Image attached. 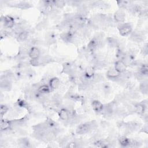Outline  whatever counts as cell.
I'll use <instances>...</instances> for the list:
<instances>
[{
    "mask_svg": "<svg viewBox=\"0 0 148 148\" xmlns=\"http://www.w3.org/2000/svg\"><path fill=\"white\" fill-rule=\"evenodd\" d=\"M98 127L95 121H91L79 124L76 130V132L79 135H84L95 130Z\"/></svg>",
    "mask_w": 148,
    "mask_h": 148,
    "instance_id": "obj_1",
    "label": "cell"
},
{
    "mask_svg": "<svg viewBox=\"0 0 148 148\" xmlns=\"http://www.w3.org/2000/svg\"><path fill=\"white\" fill-rule=\"evenodd\" d=\"M117 28L119 34L122 36H127L132 32V25L130 23H123L119 24Z\"/></svg>",
    "mask_w": 148,
    "mask_h": 148,
    "instance_id": "obj_2",
    "label": "cell"
},
{
    "mask_svg": "<svg viewBox=\"0 0 148 148\" xmlns=\"http://www.w3.org/2000/svg\"><path fill=\"white\" fill-rule=\"evenodd\" d=\"M1 23L5 28L13 29L15 25V19L10 16H6L1 18Z\"/></svg>",
    "mask_w": 148,
    "mask_h": 148,
    "instance_id": "obj_3",
    "label": "cell"
},
{
    "mask_svg": "<svg viewBox=\"0 0 148 148\" xmlns=\"http://www.w3.org/2000/svg\"><path fill=\"white\" fill-rule=\"evenodd\" d=\"M144 38L145 33L142 31H132V32L130 35V39L135 42H141L144 40Z\"/></svg>",
    "mask_w": 148,
    "mask_h": 148,
    "instance_id": "obj_4",
    "label": "cell"
},
{
    "mask_svg": "<svg viewBox=\"0 0 148 148\" xmlns=\"http://www.w3.org/2000/svg\"><path fill=\"white\" fill-rule=\"evenodd\" d=\"M113 20L115 23L118 24L123 23L125 20V14L123 10L119 9L113 14Z\"/></svg>",
    "mask_w": 148,
    "mask_h": 148,
    "instance_id": "obj_5",
    "label": "cell"
},
{
    "mask_svg": "<svg viewBox=\"0 0 148 148\" xmlns=\"http://www.w3.org/2000/svg\"><path fill=\"white\" fill-rule=\"evenodd\" d=\"M58 113L59 118L61 120L66 123H68V121L69 120V119H70V114L68 109H66V108H61L59 110Z\"/></svg>",
    "mask_w": 148,
    "mask_h": 148,
    "instance_id": "obj_6",
    "label": "cell"
},
{
    "mask_svg": "<svg viewBox=\"0 0 148 148\" xmlns=\"http://www.w3.org/2000/svg\"><path fill=\"white\" fill-rule=\"evenodd\" d=\"M120 74L114 68H110L106 72V77L113 82H116V80L120 76Z\"/></svg>",
    "mask_w": 148,
    "mask_h": 148,
    "instance_id": "obj_7",
    "label": "cell"
},
{
    "mask_svg": "<svg viewBox=\"0 0 148 148\" xmlns=\"http://www.w3.org/2000/svg\"><path fill=\"white\" fill-rule=\"evenodd\" d=\"M91 106L92 110L95 113H101L103 108V104H102L97 99H94L91 102Z\"/></svg>",
    "mask_w": 148,
    "mask_h": 148,
    "instance_id": "obj_8",
    "label": "cell"
},
{
    "mask_svg": "<svg viewBox=\"0 0 148 148\" xmlns=\"http://www.w3.org/2000/svg\"><path fill=\"white\" fill-rule=\"evenodd\" d=\"M1 90L5 91H10L12 88V80L8 79H1Z\"/></svg>",
    "mask_w": 148,
    "mask_h": 148,
    "instance_id": "obj_9",
    "label": "cell"
},
{
    "mask_svg": "<svg viewBox=\"0 0 148 148\" xmlns=\"http://www.w3.org/2000/svg\"><path fill=\"white\" fill-rule=\"evenodd\" d=\"M41 56V51L38 47L35 46L31 48L29 51L28 56L31 59H38Z\"/></svg>",
    "mask_w": 148,
    "mask_h": 148,
    "instance_id": "obj_10",
    "label": "cell"
},
{
    "mask_svg": "<svg viewBox=\"0 0 148 148\" xmlns=\"http://www.w3.org/2000/svg\"><path fill=\"white\" fill-rule=\"evenodd\" d=\"M127 66L125 64V63L120 60H117L114 65V68L119 72L120 73H122L127 71Z\"/></svg>",
    "mask_w": 148,
    "mask_h": 148,
    "instance_id": "obj_11",
    "label": "cell"
},
{
    "mask_svg": "<svg viewBox=\"0 0 148 148\" xmlns=\"http://www.w3.org/2000/svg\"><path fill=\"white\" fill-rule=\"evenodd\" d=\"M0 128L1 131H7L10 130H13L12 128L11 121L8 120H3L1 119L0 123Z\"/></svg>",
    "mask_w": 148,
    "mask_h": 148,
    "instance_id": "obj_12",
    "label": "cell"
},
{
    "mask_svg": "<svg viewBox=\"0 0 148 148\" xmlns=\"http://www.w3.org/2000/svg\"><path fill=\"white\" fill-rule=\"evenodd\" d=\"M98 48L99 47H98V40L94 38H93L88 43L87 49L90 53H94V51H96Z\"/></svg>",
    "mask_w": 148,
    "mask_h": 148,
    "instance_id": "obj_13",
    "label": "cell"
},
{
    "mask_svg": "<svg viewBox=\"0 0 148 148\" xmlns=\"http://www.w3.org/2000/svg\"><path fill=\"white\" fill-rule=\"evenodd\" d=\"M49 85L51 87L52 90H56L60 86V80L58 77H53L50 79L49 82Z\"/></svg>",
    "mask_w": 148,
    "mask_h": 148,
    "instance_id": "obj_14",
    "label": "cell"
},
{
    "mask_svg": "<svg viewBox=\"0 0 148 148\" xmlns=\"http://www.w3.org/2000/svg\"><path fill=\"white\" fill-rule=\"evenodd\" d=\"M106 43L111 48H117L120 41L114 37H108L106 38Z\"/></svg>",
    "mask_w": 148,
    "mask_h": 148,
    "instance_id": "obj_15",
    "label": "cell"
},
{
    "mask_svg": "<svg viewBox=\"0 0 148 148\" xmlns=\"http://www.w3.org/2000/svg\"><path fill=\"white\" fill-rule=\"evenodd\" d=\"M13 6L21 10H27L32 8L31 4L26 1L19 2L16 4H14Z\"/></svg>",
    "mask_w": 148,
    "mask_h": 148,
    "instance_id": "obj_16",
    "label": "cell"
},
{
    "mask_svg": "<svg viewBox=\"0 0 148 148\" xmlns=\"http://www.w3.org/2000/svg\"><path fill=\"white\" fill-rule=\"evenodd\" d=\"M28 35H29V32L24 30L21 32H20V34H18L16 37V38L17 42H24L28 40Z\"/></svg>",
    "mask_w": 148,
    "mask_h": 148,
    "instance_id": "obj_17",
    "label": "cell"
},
{
    "mask_svg": "<svg viewBox=\"0 0 148 148\" xmlns=\"http://www.w3.org/2000/svg\"><path fill=\"white\" fill-rule=\"evenodd\" d=\"M139 92L143 94H147L148 92V82L147 79L140 82V84L139 87Z\"/></svg>",
    "mask_w": 148,
    "mask_h": 148,
    "instance_id": "obj_18",
    "label": "cell"
},
{
    "mask_svg": "<svg viewBox=\"0 0 148 148\" xmlns=\"http://www.w3.org/2000/svg\"><path fill=\"white\" fill-rule=\"evenodd\" d=\"M117 141L120 145L122 147H128L130 143V138H127L125 135L120 136L117 138Z\"/></svg>",
    "mask_w": 148,
    "mask_h": 148,
    "instance_id": "obj_19",
    "label": "cell"
},
{
    "mask_svg": "<svg viewBox=\"0 0 148 148\" xmlns=\"http://www.w3.org/2000/svg\"><path fill=\"white\" fill-rule=\"evenodd\" d=\"M37 91L38 92H39L40 93L42 94L47 95L50 92H51V91H52L53 90L51 88V87L49 86V85H48V84H41L39 86V87L38 88Z\"/></svg>",
    "mask_w": 148,
    "mask_h": 148,
    "instance_id": "obj_20",
    "label": "cell"
},
{
    "mask_svg": "<svg viewBox=\"0 0 148 148\" xmlns=\"http://www.w3.org/2000/svg\"><path fill=\"white\" fill-rule=\"evenodd\" d=\"M95 70L94 68L92 66V65L88 66L85 68L83 73L87 77L91 79L93 77V76L94 75V74L95 73Z\"/></svg>",
    "mask_w": 148,
    "mask_h": 148,
    "instance_id": "obj_21",
    "label": "cell"
},
{
    "mask_svg": "<svg viewBox=\"0 0 148 148\" xmlns=\"http://www.w3.org/2000/svg\"><path fill=\"white\" fill-rule=\"evenodd\" d=\"M104 77L100 73H95L93 77L91 78L92 83H97L103 81Z\"/></svg>",
    "mask_w": 148,
    "mask_h": 148,
    "instance_id": "obj_22",
    "label": "cell"
},
{
    "mask_svg": "<svg viewBox=\"0 0 148 148\" xmlns=\"http://www.w3.org/2000/svg\"><path fill=\"white\" fill-rule=\"evenodd\" d=\"M53 2L54 6L58 9L63 8L66 4V2L65 1H62V0H56V1H53Z\"/></svg>",
    "mask_w": 148,
    "mask_h": 148,
    "instance_id": "obj_23",
    "label": "cell"
},
{
    "mask_svg": "<svg viewBox=\"0 0 148 148\" xmlns=\"http://www.w3.org/2000/svg\"><path fill=\"white\" fill-rule=\"evenodd\" d=\"M47 22L45 20H43L42 21H40L36 25V29L39 31L43 30L46 27H47Z\"/></svg>",
    "mask_w": 148,
    "mask_h": 148,
    "instance_id": "obj_24",
    "label": "cell"
},
{
    "mask_svg": "<svg viewBox=\"0 0 148 148\" xmlns=\"http://www.w3.org/2000/svg\"><path fill=\"white\" fill-rule=\"evenodd\" d=\"M9 110V107L6 105H3L1 104V109H0V114H1V119L2 118V117L3 116V115H5Z\"/></svg>",
    "mask_w": 148,
    "mask_h": 148,
    "instance_id": "obj_25",
    "label": "cell"
},
{
    "mask_svg": "<svg viewBox=\"0 0 148 148\" xmlns=\"http://www.w3.org/2000/svg\"><path fill=\"white\" fill-rule=\"evenodd\" d=\"M66 147H71V148H74V147H77V143L75 142V140H72L70 142H68V143L66 144Z\"/></svg>",
    "mask_w": 148,
    "mask_h": 148,
    "instance_id": "obj_26",
    "label": "cell"
},
{
    "mask_svg": "<svg viewBox=\"0 0 148 148\" xmlns=\"http://www.w3.org/2000/svg\"><path fill=\"white\" fill-rule=\"evenodd\" d=\"M141 53H142V54H143L145 56H146L147 55V54H148V46H147V43H146L143 46V47L141 49Z\"/></svg>",
    "mask_w": 148,
    "mask_h": 148,
    "instance_id": "obj_27",
    "label": "cell"
},
{
    "mask_svg": "<svg viewBox=\"0 0 148 148\" xmlns=\"http://www.w3.org/2000/svg\"><path fill=\"white\" fill-rule=\"evenodd\" d=\"M140 132H142L143 133H145V134H147V132H148V127H147V124H145V125H143V127H142V128L140 127Z\"/></svg>",
    "mask_w": 148,
    "mask_h": 148,
    "instance_id": "obj_28",
    "label": "cell"
}]
</instances>
